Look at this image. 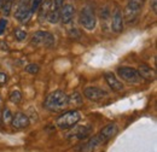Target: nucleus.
I'll return each instance as SVG.
<instances>
[{
	"instance_id": "obj_20",
	"label": "nucleus",
	"mask_w": 157,
	"mask_h": 152,
	"mask_svg": "<svg viewBox=\"0 0 157 152\" xmlns=\"http://www.w3.org/2000/svg\"><path fill=\"white\" fill-rule=\"evenodd\" d=\"M40 70L39 65L38 64H29V65H27L25 66V71L27 73H29V74H33V75H35V74H38Z\"/></svg>"
},
{
	"instance_id": "obj_19",
	"label": "nucleus",
	"mask_w": 157,
	"mask_h": 152,
	"mask_svg": "<svg viewBox=\"0 0 157 152\" xmlns=\"http://www.w3.org/2000/svg\"><path fill=\"white\" fill-rule=\"evenodd\" d=\"M12 112H11V110L10 109H4L2 110V121L5 122V123H9V122H11L12 121Z\"/></svg>"
},
{
	"instance_id": "obj_12",
	"label": "nucleus",
	"mask_w": 157,
	"mask_h": 152,
	"mask_svg": "<svg viewBox=\"0 0 157 152\" xmlns=\"http://www.w3.org/2000/svg\"><path fill=\"white\" fill-rule=\"evenodd\" d=\"M111 29L115 33H121L123 30V16H122V12L118 7H116L114 10V13H113Z\"/></svg>"
},
{
	"instance_id": "obj_5",
	"label": "nucleus",
	"mask_w": 157,
	"mask_h": 152,
	"mask_svg": "<svg viewBox=\"0 0 157 152\" xmlns=\"http://www.w3.org/2000/svg\"><path fill=\"white\" fill-rule=\"evenodd\" d=\"M117 74L123 81H126L128 83H133L134 85V83H139L141 81V77L138 74L137 70L133 69V68H129V66H121V68H118Z\"/></svg>"
},
{
	"instance_id": "obj_11",
	"label": "nucleus",
	"mask_w": 157,
	"mask_h": 152,
	"mask_svg": "<svg viewBox=\"0 0 157 152\" xmlns=\"http://www.w3.org/2000/svg\"><path fill=\"white\" fill-rule=\"evenodd\" d=\"M30 121H29V117L25 114H22L18 112L12 117V121H11V124L15 129H24L29 126Z\"/></svg>"
},
{
	"instance_id": "obj_30",
	"label": "nucleus",
	"mask_w": 157,
	"mask_h": 152,
	"mask_svg": "<svg viewBox=\"0 0 157 152\" xmlns=\"http://www.w3.org/2000/svg\"><path fill=\"white\" fill-rule=\"evenodd\" d=\"M0 123H1V121H0Z\"/></svg>"
},
{
	"instance_id": "obj_10",
	"label": "nucleus",
	"mask_w": 157,
	"mask_h": 152,
	"mask_svg": "<svg viewBox=\"0 0 157 152\" xmlns=\"http://www.w3.org/2000/svg\"><path fill=\"white\" fill-rule=\"evenodd\" d=\"M59 13H60V21L64 24H68L73 21L74 16H75V7L71 4H65L60 7Z\"/></svg>"
},
{
	"instance_id": "obj_23",
	"label": "nucleus",
	"mask_w": 157,
	"mask_h": 152,
	"mask_svg": "<svg viewBox=\"0 0 157 152\" xmlns=\"http://www.w3.org/2000/svg\"><path fill=\"white\" fill-rule=\"evenodd\" d=\"M41 2H42V0H32V4H30V10H32V12H35V11L39 9Z\"/></svg>"
},
{
	"instance_id": "obj_14",
	"label": "nucleus",
	"mask_w": 157,
	"mask_h": 152,
	"mask_svg": "<svg viewBox=\"0 0 157 152\" xmlns=\"http://www.w3.org/2000/svg\"><path fill=\"white\" fill-rule=\"evenodd\" d=\"M137 71L140 75V77H144L146 80H155V77H156L155 70L151 66H149L147 64H140Z\"/></svg>"
},
{
	"instance_id": "obj_8",
	"label": "nucleus",
	"mask_w": 157,
	"mask_h": 152,
	"mask_svg": "<svg viewBox=\"0 0 157 152\" xmlns=\"http://www.w3.org/2000/svg\"><path fill=\"white\" fill-rule=\"evenodd\" d=\"M116 133H117V126H116L115 123H109V124L105 126V127L99 132V134H97V135H98L100 142L104 144V142L109 141V140H110Z\"/></svg>"
},
{
	"instance_id": "obj_6",
	"label": "nucleus",
	"mask_w": 157,
	"mask_h": 152,
	"mask_svg": "<svg viewBox=\"0 0 157 152\" xmlns=\"http://www.w3.org/2000/svg\"><path fill=\"white\" fill-rule=\"evenodd\" d=\"M32 42H33V45H36V46L51 47L55 42V38L52 34H50L47 32H36L33 35Z\"/></svg>"
},
{
	"instance_id": "obj_25",
	"label": "nucleus",
	"mask_w": 157,
	"mask_h": 152,
	"mask_svg": "<svg viewBox=\"0 0 157 152\" xmlns=\"http://www.w3.org/2000/svg\"><path fill=\"white\" fill-rule=\"evenodd\" d=\"M7 80H9V76L6 75L5 73L0 71V85H5L7 82Z\"/></svg>"
},
{
	"instance_id": "obj_17",
	"label": "nucleus",
	"mask_w": 157,
	"mask_h": 152,
	"mask_svg": "<svg viewBox=\"0 0 157 152\" xmlns=\"http://www.w3.org/2000/svg\"><path fill=\"white\" fill-rule=\"evenodd\" d=\"M12 4H13V0H4L2 6H1L4 15H6V16H7V15H10V11H11V7H12Z\"/></svg>"
},
{
	"instance_id": "obj_15",
	"label": "nucleus",
	"mask_w": 157,
	"mask_h": 152,
	"mask_svg": "<svg viewBox=\"0 0 157 152\" xmlns=\"http://www.w3.org/2000/svg\"><path fill=\"white\" fill-rule=\"evenodd\" d=\"M100 145H101V142H100V140H99L98 135H96V136L91 138L88 141H86V142L81 146L80 152H93L98 146H100Z\"/></svg>"
},
{
	"instance_id": "obj_1",
	"label": "nucleus",
	"mask_w": 157,
	"mask_h": 152,
	"mask_svg": "<svg viewBox=\"0 0 157 152\" xmlns=\"http://www.w3.org/2000/svg\"><path fill=\"white\" fill-rule=\"evenodd\" d=\"M69 104V97L62 91H55L45 100V108L50 111H62Z\"/></svg>"
},
{
	"instance_id": "obj_22",
	"label": "nucleus",
	"mask_w": 157,
	"mask_h": 152,
	"mask_svg": "<svg viewBox=\"0 0 157 152\" xmlns=\"http://www.w3.org/2000/svg\"><path fill=\"white\" fill-rule=\"evenodd\" d=\"M70 101L80 104V103L82 101V97H80V94H78V93H73V95H71V97H69V103H70Z\"/></svg>"
},
{
	"instance_id": "obj_18",
	"label": "nucleus",
	"mask_w": 157,
	"mask_h": 152,
	"mask_svg": "<svg viewBox=\"0 0 157 152\" xmlns=\"http://www.w3.org/2000/svg\"><path fill=\"white\" fill-rule=\"evenodd\" d=\"M10 100L13 104H18L22 100V93H21L20 91H12L11 94H10Z\"/></svg>"
},
{
	"instance_id": "obj_29",
	"label": "nucleus",
	"mask_w": 157,
	"mask_h": 152,
	"mask_svg": "<svg viewBox=\"0 0 157 152\" xmlns=\"http://www.w3.org/2000/svg\"><path fill=\"white\" fill-rule=\"evenodd\" d=\"M22 1H25V2H27V1H28V0H22Z\"/></svg>"
},
{
	"instance_id": "obj_26",
	"label": "nucleus",
	"mask_w": 157,
	"mask_h": 152,
	"mask_svg": "<svg viewBox=\"0 0 157 152\" xmlns=\"http://www.w3.org/2000/svg\"><path fill=\"white\" fill-rule=\"evenodd\" d=\"M69 35L71 36V38H74V35H76V36H80V34L78 33V30H76V28H71V30L69 32Z\"/></svg>"
},
{
	"instance_id": "obj_16",
	"label": "nucleus",
	"mask_w": 157,
	"mask_h": 152,
	"mask_svg": "<svg viewBox=\"0 0 157 152\" xmlns=\"http://www.w3.org/2000/svg\"><path fill=\"white\" fill-rule=\"evenodd\" d=\"M46 18L48 19V22H50V23L56 24L59 19H60L59 10H50V11H48V13H47V16H46Z\"/></svg>"
},
{
	"instance_id": "obj_3",
	"label": "nucleus",
	"mask_w": 157,
	"mask_h": 152,
	"mask_svg": "<svg viewBox=\"0 0 157 152\" xmlns=\"http://www.w3.org/2000/svg\"><path fill=\"white\" fill-rule=\"evenodd\" d=\"M80 24L87 29V30H93L96 28L97 24V17L94 15V11L92 10V7L90 6H85L82 7V10L80 11V17H78Z\"/></svg>"
},
{
	"instance_id": "obj_24",
	"label": "nucleus",
	"mask_w": 157,
	"mask_h": 152,
	"mask_svg": "<svg viewBox=\"0 0 157 152\" xmlns=\"http://www.w3.org/2000/svg\"><path fill=\"white\" fill-rule=\"evenodd\" d=\"M6 24H7V21L5 18L0 19V35L4 33V30L6 29Z\"/></svg>"
},
{
	"instance_id": "obj_13",
	"label": "nucleus",
	"mask_w": 157,
	"mask_h": 152,
	"mask_svg": "<svg viewBox=\"0 0 157 152\" xmlns=\"http://www.w3.org/2000/svg\"><path fill=\"white\" fill-rule=\"evenodd\" d=\"M104 77H105V81L108 82L109 87H110L113 91L120 92V91L123 89V85H122V82H121L117 77L113 74V73H105V74H104Z\"/></svg>"
},
{
	"instance_id": "obj_21",
	"label": "nucleus",
	"mask_w": 157,
	"mask_h": 152,
	"mask_svg": "<svg viewBox=\"0 0 157 152\" xmlns=\"http://www.w3.org/2000/svg\"><path fill=\"white\" fill-rule=\"evenodd\" d=\"M15 35H16V39H17L18 41H22V40H24V39L27 38V33H25L24 30L20 29V28L15 29Z\"/></svg>"
},
{
	"instance_id": "obj_2",
	"label": "nucleus",
	"mask_w": 157,
	"mask_h": 152,
	"mask_svg": "<svg viewBox=\"0 0 157 152\" xmlns=\"http://www.w3.org/2000/svg\"><path fill=\"white\" fill-rule=\"evenodd\" d=\"M80 120H81L80 112L76 110H70V111H67L63 115H60L56 120V124L60 129H69V128L75 127V124Z\"/></svg>"
},
{
	"instance_id": "obj_28",
	"label": "nucleus",
	"mask_w": 157,
	"mask_h": 152,
	"mask_svg": "<svg viewBox=\"0 0 157 152\" xmlns=\"http://www.w3.org/2000/svg\"><path fill=\"white\" fill-rule=\"evenodd\" d=\"M2 2H4V0H0V9H1V6H2Z\"/></svg>"
},
{
	"instance_id": "obj_4",
	"label": "nucleus",
	"mask_w": 157,
	"mask_h": 152,
	"mask_svg": "<svg viewBox=\"0 0 157 152\" xmlns=\"http://www.w3.org/2000/svg\"><path fill=\"white\" fill-rule=\"evenodd\" d=\"M145 0H128V4L124 7V12H123V19H126L127 22H132L138 17L143 5H144Z\"/></svg>"
},
{
	"instance_id": "obj_27",
	"label": "nucleus",
	"mask_w": 157,
	"mask_h": 152,
	"mask_svg": "<svg viewBox=\"0 0 157 152\" xmlns=\"http://www.w3.org/2000/svg\"><path fill=\"white\" fill-rule=\"evenodd\" d=\"M151 7L154 12H157V0H151Z\"/></svg>"
},
{
	"instance_id": "obj_9",
	"label": "nucleus",
	"mask_w": 157,
	"mask_h": 152,
	"mask_svg": "<svg viewBox=\"0 0 157 152\" xmlns=\"http://www.w3.org/2000/svg\"><path fill=\"white\" fill-rule=\"evenodd\" d=\"M32 10H30V6L27 4V2H22L20 4V6H18V9H17V11H16V13H15V16H16V18L20 21L21 23H27L30 17H32Z\"/></svg>"
},
{
	"instance_id": "obj_7",
	"label": "nucleus",
	"mask_w": 157,
	"mask_h": 152,
	"mask_svg": "<svg viewBox=\"0 0 157 152\" xmlns=\"http://www.w3.org/2000/svg\"><path fill=\"white\" fill-rule=\"evenodd\" d=\"M83 94L87 99L93 100V101H99L104 99L105 97H108V93L99 87H86L83 89Z\"/></svg>"
}]
</instances>
